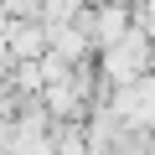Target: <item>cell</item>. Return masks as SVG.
<instances>
[{"mask_svg":"<svg viewBox=\"0 0 155 155\" xmlns=\"http://www.w3.org/2000/svg\"><path fill=\"white\" fill-rule=\"evenodd\" d=\"M145 62H150V47H145V36H140V31H124V36H119V47L109 52V67H114L119 83H140Z\"/></svg>","mask_w":155,"mask_h":155,"instance_id":"obj_1","label":"cell"}]
</instances>
